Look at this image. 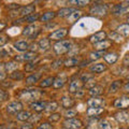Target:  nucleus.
<instances>
[{
	"instance_id": "obj_1",
	"label": "nucleus",
	"mask_w": 129,
	"mask_h": 129,
	"mask_svg": "<svg viewBox=\"0 0 129 129\" xmlns=\"http://www.w3.org/2000/svg\"><path fill=\"white\" fill-rule=\"evenodd\" d=\"M109 12V7L108 5L100 1H97L94 3V6L90 8L89 13L94 16H98V17H102V16H106Z\"/></svg>"
},
{
	"instance_id": "obj_2",
	"label": "nucleus",
	"mask_w": 129,
	"mask_h": 129,
	"mask_svg": "<svg viewBox=\"0 0 129 129\" xmlns=\"http://www.w3.org/2000/svg\"><path fill=\"white\" fill-rule=\"evenodd\" d=\"M53 48H54V52L57 55H63L71 50V42L67 41V40H61V41H58L57 43H55Z\"/></svg>"
},
{
	"instance_id": "obj_3",
	"label": "nucleus",
	"mask_w": 129,
	"mask_h": 129,
	"mask_svg": "<svg viewBox=\"0 0 129 129\" xmlns=\"http://www.w3.org/2000/svg\"><path fill=\"white\" fill-rule=\"evenodd\" d=\"M40 96H41V91H39L38 89H29L23 90L21 94V98L25 101H35V100L39 99Z\"/></svg>"
},
{
	"instance_id": "obj_4",
	"label": "nucleus",
	"mask_w": 129,
	"mask_h": 129,
	"mask_svg": "<svg viewBox=\"0 0 129 129\" xmlns=\"http://www.w3.org/2000/svg\"><path fill=\"white\" fill-rule=\"evenodd\" d=\"M64 129H82L83 123L80 119L76 118H67V120L63 122Z\"/></svg>"
},
{
	"instance_id": "obj_5",
	"label": "nucleus",
	"mask_w": 129,
	"mask_h": 129,
	"mask_svg": "<svg viewBox=\"0 0 129 129\" xmlns=\"http://www.w3.org/2000/svg\"><path fill=\"white\" fill-rule=\"evenodd\" d=\"M113 106L116 109H120V110H126L129 108V97L127 96H122L117 98L113 103Z\"/></svg>"
},
{
	"instance_id": "obj_6",
	"label": "nucleus",
	"mask_w": 129,
	"mask_h": 129,
	"mask_svg": "<svg viewBox=\"0 0 129 129\" xmlns=\"http://www.w3.org/2000/svg\"><path fill=\"white\" fill-rule=\"evenodd\" d=\"M23 110V104L21 101H13L7 106V112L9 114H17Z\"/></svg>"
},
{
	"instance_id": "obj_7",
	"label": "nucleus",
	"mask_w": 129,
	"mask_h": 129,
	"mask_svg": "<svg viewBox=\"0 0 129 129\" xmlns=\"http://www.w3.org/2000/svg\"><path fill=\"white\" fill-rule=\"evenodd\" d=\"M67 35H68V29L67 28H59V29L55 30L54 32H52V34L50 35V37H48V39L54 40V41H57V40L63 39Z\"/></svg>"
},
{
	"instance_id": "obj_8",
	"label": "nucleus",
	"mask_w": 129,
	"mask_h": 129,
	"mask_svg": "<svg viewBox=\"0 0 129 129\" xmlns=\"http://www.w3.org/2000/svg\"><path fill=\"white\" fill-rule=\"evenodd\" d=\"M87 106L89 108H103L106 106V101L100 97H91L87 101Z\"/></svg>"
},
{
	"instance_id": "obj_9",
	"label": "nucleus",
	"mask_w": 129,
	"mask_h": 129,
	"mask_svg": "<svg viewBox=\"0 0 129 129\" xmlns=\"http://www.w3.org/2000/svg\"><path fill=\"white\" fill-rule=\"evenodd\" d=\"M36 57H37V54L34 53V52H26L24 54H21V55H17L15 57V60L16 61H23V62H29L31 60H34Z\"/></svg>"
},
{
	"instance_id": "obj_10",
	"label": "nucleus",
	"mask_w": 129,
	"mask_h": 129,
	"mask_svg": "<svg viewBox=\"0 0 129 129\" xmlns=\"http://www.w3.org/2000/svg\"><path fill=\"white\" fill-rule=\"evenodd\" d=\"M84 83L81 81V79H74L72 80L69 84V92L71 94H75L76 91H79L80 89L83 88Z\"/></svg>"
},
{
	"instance_id": "obj_11",
	"label": "nucleus",
	"mask_w": 129,
	"mask_h": 129,
	"mask_svg": "<svg viewBox=\"0 0 129 129\" xmlns=\"http://www.w3.org/2000/svg\"><path fill=\"white\" fill-rule=\"evenodd\" d=\"M106 38H107V34H106V32H104V31H98V32H96V34H94L92 36H90L88 40H89L90 43L97 44V43L103 41V40H106Z\"/></svg>"
},
{
	"instance_id": "obj_12",
	"label": "nucleus",
	"mask_w": 129,
	"mask_h": 129,
	"mask_svg": "<svg viewBox=\"0 0 129 129\" xmlns=\"http://www.w3.org/2000/svg\"><path fill=\"white\" fill-rule=\"evenodd\" d=\"M35 10H36V6L35 5H28L26 7H21V8H19V11H18L17 15L25 16V17H26V16L34 13Z\"/></svg>"
},
{
	"instance_id": "obj_13",
	"label": "nucleus",
	"mask_w": 129,
	"mask_h": 129,
	"mask_svg": "<svg viewBox=\"0 0 129 129\" xmlns=\"http://www.w3.org/2000/svg\"><path fill=\"white\" fill-rule=\"evenodd\" d=\"M46 106H47V102L45 101H38V100H36L34 101L31 104H30V109L31 110H34L36 112H42L46 109Z\"/></svg>"
},
{
	"instance_id": "obj_14",
	"label": "nucleus",
	"mask_w": 129,
	"mask_h": 129,
	"mask_svg": "<svg viewBox=\"0 0 129 129\" xmlns=\"http://www.w3.org/2000/svg\"><path fill=\"white\" fill-rule=\"evenodd\" d=\"M115 119L120 124H128L129 123V113L126 111H120L115 114Z\"/></svg>"
},
{
	"instance_id": "obj_15",
	"label": "nucleus",
	"mask_w": 129,
	"mask_h": 129,
	"mask_svg": "<svg viewBox=\"0 0 129 129\" xmlns=\"http://www.w3.org/2000/svg\"><path fill=\"white\" fill-rule=\"evenodd\" d=\"M37 29V27H36L35 25H29V26H27L25 29L23 30V36H25V37H28V38H34V37H36L37 36V34H35L36 30Z\"/></svg>"
},
{
	"instance_id": "obj_16",
	"label": "nucleus",
	"mask_w": 129,
	"mask_h": 129,
	"mask_svg": "<svg viewBox=\"0 0 129 129\" xmlns=\"http://www.w3.org/2000/svg\"><path fill=\"white\" fill-rule=\"evenodd\" d=\"M75 104L74 99H72L69 96H63L61 98V106L64 109H71Z\"/></svg>"
},
{
	"instance_id": "obj_17",
	"label": "nucleus",
	"mask_w": 129,
	"mask_h": 129,
	"mask_svg": "<svg viewBox=\"0 0 129 129\" xmlns=\"http://www.w3.org/2000/svg\"><path fill=\"white\" fill-rule=\"evenodd\" d=\"M111 44H112L111 40H107L106 39V40H103V41H101V42L94 44V45H95V48L97 51H106L107 48H109L111 46Z\"/></svg>"
},
{
	"instance_id": "obj_18",
	"label": "nucleus",
	"mask_w": 129,
	"mask_h": 129,
	"mask_svg": "<svg viewBox=\"0 0 129 129\" xmlns=\"http://www.w3.org/2000/svg\"><path fill=\"white\" fill-rule=\"evenodd\" d=\"M66 81H67V78H66V75H61V76H57V78H55L54 80V83H53V87L55 88V89H58V88H61L63 85H64V83H66Z\"/></svg>"
},
{
	"instance_id": "obj_19",
	"label": "nucleus",
	"mask_w": 129,
	"mask_h": 129,
	"mask_svg": "<svg viewBox=\"0 0 129 129\" xmlns=\"http://www.w3.org/2000/svg\"><path fill=\"white\" fill-rule=\"evenodd\" d=\"M128 8H129L128 2H124V3H120V5H117L114 8V10H113V14H115V15L123 14L125 11H127Z\"/></svg>"
},
{
	"instance_id": "obj_20",
	"label": "nucleus",
	"mask_w": 129,
	"mask_h": 129,
	"mask_svg": "<svg viewBox=\"0 0 129 129\" xmlns=\"http://www.w3.org/2000/svg\"><path fill=\"white\" fill-rule=\"evenodd\" d=\"M122 85H123V81L122 80H117V81L112 82L110 88H109V92H110V94H115V92H117L120 89Z\"/></svg>"
},
{
	"instance_id": "obj_21",
	"label": "nucleus",
	"mask_w": 129,
	"mask_h": 129,
	"mask_svg": "<svg viewBox=\"0 0 129 129\" xmlns=\"http://www.w3.org/2000/svg\"><path fill=\"white\" fill-rule=\"evenodd\" d=\"M89 95L91 97H99V96H101L102 95V92H103V87L102 86H100V85H95L94 87H91L89 88Z\"/></svg>"
},
{
	"instance_id": "obj_22",
	"label": "nucleus",
	"mask_w": 129,
	"mask_h": 129,
	"mask_svg": "<svg viewBox=\"0 0 129 129\" xmlns=\"http://www.w3.org/2000/svg\"><path fill=\"white\" fill-rule=\"evenodd\" d=\"M81 16H82V12L79 11V10H74V11L72 12V13L67 17L68 23H70V24L75 23V22L81 17Z\"/></svg>"
},
{
	"instance_id": "obj_23",
	"label": "nucleus",
	"mask_w": 129,
	"mask_h": 129,
	"mask_svg": "<svg viewBox=\"0 0 129 129\" xmlns=\"http://www.w3.org/2000/svg\"><path fill=\"white\" fill-rule=\"evenodd\" d=\"M51 40L48 39V38H43L40 40V42H39V47H40V50H41L42 52H46L48 48L51 47Z\"/></svg>"
},
{
	"instance_id": "obj_24",
	"label": "nucleus",
	"mask_w": 129,
	"mask_h": 129,
	"mask_svg": "<svg viewBox=\"0 0 129 129\" xmlns=\"http://www.w3.org/2000/svg\"><path fill=\"white\" fill-rule=\"evenodd\" d=\"M103 58L104 60L108 62V63H115L116 61H117V59H118V55L116 54V53H107V54H104L103 56Z\"/></svg>"
},
{
	"instance_id": "obj_25",
	"label": "nucleus",
	"mask_w": 129,
	"mask_h": 129,
	"mask_svg": "<svg viewBox=\"0 0 129 129\" xmlns=\"http://www.w3.org/2000/svg\"><path fill=\"white\" fill-rule=\"evenodd\" d=\"M104 111L103 108H88L86 110V114L87 116H98L99 114H101V113Z\"/></svg>"
},
{
	"instance_id": "obj_26",
	"label": "nucleus",
	"mask_w": 129,
	"mask_h": 129,
	"mask_svg": "<svg viewBox=\"0 0 129 129\" xmlns=\"http://www.w3.org/2000/svg\"><path fill=\"white\" fill-rule=\"evenodd\" d=\"M117 32L122 37L128 38L129 37V24H123V25L117 27Z\"/></svg>"
},
{
	"instance_id": "obj_27",
	"label": "nucleus",
	"mask_w": 129,
	"mask_h": 129,
	"mask_svg": "<svg viewBox=\"0 0 129 129\" xmlns=\"http://www.w3.org/2000/svg\"><path fill=\"white\" fill-rule=\"evenodd\" d=\"M41 76H42V74L40 73V72H37V73L31 74V75H29L26 79V84H28V85H31V84L37 83V82H39V80H40Z\"/></svg>"
},
{
	"instance_id": "obj_28",
	"label": "nucleus",
	"mask_w": 129,
	"mask_h": 129,
	"mask_svg": "<svg viewBox=\"0 0 129 129\" xmlns=\"http://www.w3.org/2000/svg\"><path fill=\"white\" fill-rule=\"evenodd\" d=\"M14 47L19 52H26L29 48V44L26 41H17L14 43Z\"/></svg>"
},
{
	"instance_id": "obj_29",
	"label": "nucleus",
	"mask_w": 129,
	"mask_h": 129,
	"mask_svg": "<svg viewBox=\"0 0 129 129\" xmlns=\"http://www.w3.org/2000/svg\"><path fill=\"white\" fill-rule=\"evenodd\" d=\"M80 63V60L79 58H76V57H69L68 59L64 60V67L66 68H71V67H74V66H78V64Z\"/></svg>"
},
{
	"instance_id": "obj_30",
	"label": "nucleus",
	"mask_w": 129,
	"mask_h": 129,
	"mask_svg": "<svg viewBox=\"0 0 129 129\" xmlns=\"http://www.w3.org/2000/svg\"><path fill=\"white\" fill-rule=\"evenodd\" d=\"M104 70H107V66L104 63H95L90 67V71L95 73H101Z\"/></svg>"
},
{
	"instance_id": "obj_31",
	"label": "nucleus",
	"mask_w": 129,
	"mask_h": 129,
	"mask_svg": "<svg viewBox=\"0 0 129 129\" xmlns=\"http://www.w3.org/2000/svg\"><path fill=\"white\" fill-rule=\"evenodd\" d=\"M54 80L55 78H53V76H47V78L45 79H43L41 82H40V87L41 88H45V87H50L53 85V83H54Z\"/></svg>"
},
{
	"instance_id": "obj_32",
	"label": "nucleus",
	"mask_w": 129,
	"mask_h": 129,
	"mask_svg": "<svg viewBox=\"0 0 129 129\" xmlns=\"http://www.w3.org/2000/svg\"><path fill=\"white\" fill-rule=\"evenodd\" d=\"M31 114L28 111H21L17 113V115H16V118L18 120H21V122H26V120H29Z\"/></svg>"
},
{
	"instance_id": "obj_33",
	"label": "nucleus",
	"mask_w": 129,
	"mask_h": 129,
	"mask_svg": "<svg viewBox=\"0 0 129 129\" xmlns=\"http://www.w3.org/2000/svg\"><path fill=\"white\" fill-rule=\"evenodd\" d=\"M55 12L53 11H48V12H45L41 17H40V21L43 22V23H47L48 21H52L54 17H55Z\"/></svg>"
},
{
	"instance_id": "obj_34",
	"label": "nucleus",
	"mask_w": 129,
	"mask_h": 129,
	"mask_svg": "<svg viewBox=\"0 0 129 129\" xmlns=\"http://www.w3.org/2000/svg\"><path fill=\"white\" fill-rule=\"evenodd\" d=\"M90 1L91 0H68V2L74 7H85L89 5Z\"/></svg>"
},
{
	"instance_id": "obj_35",
	"label": "nucleus",
	"mask_w": 129,
	"mask_h": 129,
	"mask_svg": "<svg viewBox=\"0 0 129 129\" xmlns=\"http://www.w3.org/2000/svg\"><path fill=\"white\" fill-rule=\"evenodd\" d=\"M75 9H73V8H63V9H60L58 11V16L59 17H68L72 12H73Z\"/></svg>"
},
{
	"instance_id": "obj_36",
	"label": "nucleus",
	"mask_w": 129,
	"mask_h": 129,
	"mask_svg": "<svg viewBox=\"0 0 129 129\" xmlns=\"http://www.w3.org/2000/svg\"><path fill=\"white\" fill-rule=\"evenodd\" d=\"M90 56V60H97L99 58H101L104 56V51H95V52H91L89 54Z\"/></svg>"
},
{
	"instance_id": "obj_37",
	"label": "nucleus",
	"mask_w": 129,
	"mask_h": 129,
	"mask_svg": "<svg viewBox=\"0 0 129 129\" xmlns=\"http://www.w3.org/2000/svg\"><path fill=\"white\" fill-rule=\"evenodd\" d=\"M109 37L111 38V41H115V42H117V43L123 42V37L118 34L117 31H116V32H111V34L109 35Z\"/></svg>"
},
{
	"instance_id": "obj_38",
	"label": "nucleus",
	"mask_w": 129,
	"mask_h": 129,
	"mask_svg": "<svg viewBox=\"0 0 129 129\" xmlns=\"http://www.w3.org/2000/svg\"><path fill=\"white\" fill-rule=\"evenodd\" d=\"M10 78L12 80H15V81H21V80L24 79V73L21 72V71H16L15 70L10 74Z\"/></svg>"
},
{
	"instance_id": "obj_39",
	"label": "nucleus",
	"mask_w": 129,
	"mask_h": 129,
	"mask_svg": "<svg viewBox=\"0 0 129 129\" xmlns=\"http://www.w3.org/2000/svg\"><path fill=\"white\" fill-rule=\"evenodd\" d=\"M39 19V13H32L30 15H28L25 17V22H27L28 24H32V23H35V22H37Z\"/></svg>"
},
{
	"instance_id": "obj_40",
	"label": "nucleus",
	"mask_w": 129,
	"mask_h": 129,
	"mask_svg": "<svg viewBox=\"0 0 129 129\" xmlns=\"http://www.w3.org/2000/svg\"><path fill=\"white\" fill-rule=\"evenodd\" d=\"M16 68H17V62H16V60H12V61H9L8 63H6V71L13 72V71H15Z\"/></svg>"
},
{
	"instance_id": "obj_41",
	"label": "nucleus",
	"mask_w": 129,
	"mask_h": 129,
	"mask_svg": "<svg viewBox=\"0 0 129 129\" xmlns=\"http://www.w3.org/2000/svg\"><path fill=\"white\" fill-rule=\"evenodd\" d=\"M58 109V103L55 102V101H52V102H47V106H46V109L45 110L47 112H55L56 110Z\"/></svg>"
},
{
	"instance_id": "obj_42",
	"label": "nucleus",
	"mask_w": 129,
	"mask_h": 129,
	"mask_svg": "<svg viewBox=\"0 0 129 129\" xmlns=\"http://www.w3.org/2000/svg\"><path fill=\"white\" fill-rule=\"evenodd\" d=\"M98 128L99 129H112V125L106 119H102L98 123Z\"/></svg>"
},
{
	"instance_id": "obj_43",
	"label": "nucleus",
	"mask_w": 129,
	"mask_h": 129,
	"mask_svg": "<svg viewBox=\"0 0 129 129\" xmlns=\"http://www.w3.org/2000/svg\"><path fill=\"white\" fill-rule=\"evenodd\" d=\"M76 115V111L72 110V109H67L66 113H64V117L66 118H73Z\"/></svg>"
},
{
	"instance_id": "obj_44",
	"label": "nucleus",
	"mask_w": 129,
	"mask_h": 129,
	"mask_svg": "<svg viewBox=\"0 0 129 129\" xmlns=\"http://www.w3.org/2000/svg\"><path fill=\"white\" fill-rule=\"evenodd\" d=\"M36 68H37V63L29 62L28 64H26V66H25V70H26V71H34Z\"/></svg>"
},
{
	"instance_id": "obj_45",
	"label": "nucleus",
	"mask_w": 129,
	"mask_h": 129,
	"mask_svg": "<svg viewBox=\"0 0 129 129\" xmlns=\"http://www.w3.org/2000/svg\"><path fill=\"white\" fill-rule=\"evenodd\" d=\"M59 119H60V114H58V113H54V114H52L50 117H48L50 122H57Z\"/></svg>"
},
{
	"instance_id": "obj_46",
	"label": "nucleus",
	"mask_w": 129,
	"mask_h": 129,
	"mask_svg": "<svg viewBox=\"0 0 129 129\" xmlns=\"http://www.w3.org/2000/svg\"><path fill=\"white\" fill-rule=\"evenodd\" d=\"M37 129H54L50 123H42Z\"/></svg>"
},
{
	"instance_id": "obj_47",
	"label": "nucleus",
	"mask_w": 129,
	"mask_h": 129,
	"mask_svg": "<svg viewBox=\"0 0 129 129\" xmlns=\"http://www.w3.org/2000/svg\"><path fill=\"white\" fill-rule=\"evenodd\" d=\"M96 85V81L94 80V79H89V80H88L87 81V82L85 83V86L87 87V88H91V87H94Z\"/></svg>"
},
{
	"instance_id": "obj_48",
	"label": "nucleus",
	"mask_w": 129,
	"mask_h": 129,
	"mask_svg": "<svg viewBox=\"0 0 129 129\" xmlns=\"http://www.w3.org/2000/svg\"><path fill=\"white\" fill-rule=\"evenodd\" d=\"M7 98H8V92L6 90L0 89V101H3V100H6Z\"/></svg>"
},
{
	"instance_id": "obj_49",
	"label": "nucleus",
	"mask_w": 129,
	"mask_h": 129,
	"mask_svg": "<svg viewBox=\"0 0 129 129\" xmlns=\"http://www.w3.org/2000/svg\"><path fill=\"white\" fill-rule=\"evenodd\" d=\"M123 64H124L125 67H129V53L126 54V56L124 57V59H123Z\"/></svg>"
},
{
	"instance_id": "obj_50",
	"label": "nucleus",
	"mask_w": 129,
	"mask_h": 129,
	"mask_svg": "<svg viewBox=\"0 0 129 129\" xmlns=\"http://www.w3.org/2000/svg\"><path fill=\"white\" fill-rule=\"evenodd\" d=\"M8 42V38L7 36H3V35H0V45H3Z\"/></svg>"
},
{
	"instance_id": "obj_51",
	"label": "nucleus",
	"mask_w": 129,
	"mask_h": 129,
	"mask_svg": "<svg viewBox=\"0 0 129 129\" xmlns=\"http://www.w3.org/2000/svg\"><path fill=\"white\" fill-rule=\"evenodd\" d=\"M39 119H41V115H40V114H37V117H35V114H34V115H31L30 118H29V120H31L32 123H34V122L37 123Z\"/></svg>"
},
{
	"instance_id": "obj_52",
	"label": "nucleus",
	"mask_w": 129,
	"mask_h": 129,
	"mask_svg": "<svg viewBox=\"0 0 129 129\" xmlns=\"http://www.w3.org/2000/svg\"><path fill=\"white\" fill-rule=\"evenodd\" d=\"M34 127H32V124H30V123H27V124H24V125H22L21 127H19L18 129H32Z\"/></svg>"
},
{
	"instance_id": "obj_53",
	"label": "nucleus",
	"mask_w": 129,
	"mask_h": 129,
	"mask_svg": "<svg viewBox=\"0 0 129 129\" xmlns=\"http://www.w3.org/2000/svg\"><path fill=\"white\" fill-rule=\"evenodd\" d=\"M7 8H8V9H19V8H21V7H19L18 5H15V3H12V5L8 6Z\"/></svg>"
},
{
	"instance_id": "obj_54",
	"label": "nucleus",
	"mask_w": 129,
	"mask_h": 129,
	"mask_svg": "<svg viewBox=\"0 0 129 129\" xmlns=\"http://www.w3.org/2000/svg\"><path fill=\"white\" fill-rule=\"evenodd\" d=\"M7 55H8L7 52L3 50V48H0V57H6Z\"/></svg>"
},
{
	"instance_id": "obj_55",
	"label": "nucleus",
	"mask_w": 129,
	"mask_h": 129,
	"mask_svg": "<svg viewBox=\"0 0 129 129\" xmlns=\"http://www.w3.org/2000/svg\"><path fill=\"white\" fill-rule=\"evenodd\" d=\"M124 90H125V91H129V81L125 83V85H124Z\"/></svg>"
},
{
	"instance_id": "obj_56",
	"label": "nucleus",
	"mask_w": 129,
	"mask_h": 129,
	"mask_svg": "<svg viewBox=\"0 0 129 129\" xmlns=\"http://www.w3.org/2000/svg\"><path fill=\"white\" fill-rule=\"evenodd\" d=\"M3 70H6V64L0 62V72H3Z\"/></svg>"
},
{
	"instance_id": "obj_57",
	"label": "nucleus",
	"mask_w": 129,
	"mask_h": 129,
	"mask_svg": "<svg viewBox=\"0 0 129 129\" xmlns=\"http://www.w3.org/2000/svg\"><path fill=\"white\" fill-rule=\"evenodd\" d=\"M6 23H3V22H0V31H1V30H3V29H5V28H6Z\"/></svg>"
},
{
	"instance_id": "obj_58",
	"label": "nucleus",
	"mask_w": 129,
	"mask_h": 129,
	"mask_svg": "<svg viewBox=\"0 0 129 129\" xmlns=\"http://www.w3.org/2000/svg\"><path fill=\"white\" fill-rule=\"evenodd\" d=\"M6 79V73H3V72H0V82L3 81Z\"/></svg>"
},
{
	"instance_id": "obj_59",
	"label": "nucleus",
	"mask_w": 129,
	"mask_h": 129,
	"mask_svg": "<svg viewBox=\"0 0 129 129\" xmlns=\"http://www.w3.org/2000/svg\"><path fill=\"white\" fill-rule=\"evenodd\" d=\"M0 129H3V126H0Z\"/></svg>"
},
{
	"instance_id": "obj_60",
	"label": "nucleus",
	"mask_w": 129,
	"mask_h": 129,
	"mask_svg": "<svg viewBox=\"0 0 129 129\" xmlns=\"http://www.w3.org/2000/svg\"><path fill=\"white\" fill-rule=\"evenodd\" d=\"M127 22H128V24H129V17H128V19H127Z\"/></svg>"
},
{
	"instance_id": "obj_61",
	"label": "nucleus",
	"mask_w": 129,
	"mask_h": 129,
	"mask_svg": "<svg viewBox=\"0 0 129 129\" xmlns=\"http://www.w3.org/2000/svg\"><path fill=\"white\" fill-rule=\"evenodd\" d=\"M128 79H129V74H128Z\"/></svg>"
},
{
	"instance_id": "obj_62",
	"label": "nucleus",
	"mask_w": 129,
	"mask_h": 129,
	"mask_svg": "<svg viewBox=\"0 0 129 129\" xmlns=\"http://www.w3.org/2000/svg\"><path fill=\"white\" fill-rule=\"evenodd\" d=\"M0 117H1V114H0Z\"/></svg>"
}]
</instances>
